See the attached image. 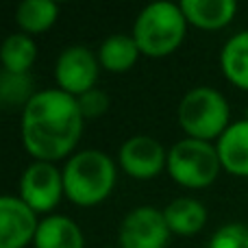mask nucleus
I'll use <instances>...</instances> for the list:
<instances>
[{"instance_id":"1","label":"nucleus","mask_w":248,"mask_h":248,"mask_svg":"<svg viewBox=\"0 0 248 248\" xmlns=\"http://www.w3.org/2000/svg\"><path fill=\"white\" fill-rule=\"evenodd\" d=\"M85 131L78 103L74 96L50 87L39 90L26 103L20 116V140L33 161L57 163L70 159Z\"/></svg>"},{"instance_id":"2","label":"nucleus","mask_w":248,"mask_h":248,"mask_svg":"<svg viewBox=\"0 0 248 248\" xmlns=\"http://www.w3.org/2000/svg\"><path fill=\"white\" fill-rule=\"evenodd\" d=\"M63 174L65 198L77 207H96L105 202L116 189L118 163L107 153L96 148L77 150L65 166L61 168Z\"/></svg>"},{"instance_id":"3","label":"nucleus","mask_w":248,"mask_h":248,"mask_svg":"<svg viewBox=\"0 0 248 248\" xmlns=\"http://www.w3.org/2000/svg\"><path fill=\"white\" fill-rule=\"evenodd\" d=\"M131 35L141 57L163 59L181 48L187 35V20L181 11V4L153 2L137 13Z\"/></svg>"},{"instance_id":"4","label":"nucleus","mask_w":248,"mask_h":248,"mask_svg":"<svg viewBox=\"0 0 248 248\" xmlns=\"http://www.w3.org/2000/svg\"><path fill=\"white\" fill-rule=\"evenodd\" d=\"M176 120L187 137L214 144L231 124V109L218 90L201 85L183 94Z\"/></svg>"},{"instance_id":"5","label":"nucleus","mask_w":248,"mask_h":248,"mask_svg":"<svg viewBox=\"0 0 248 248\" xmlns=\"http://www.w3.org/2000/svg\"><path fill=\"white\" fill-rule=\"evenodd\" d=\"M222 163H220L216 144L185 137L168 150V168L166 172L176 185L187 189L209 187L218 179Z\"/></svg>"},{"instance_id":"6","label":"nucleus","mask_w":248,"mask_h":248,"mask_svg":"<svg viewBox=\"0 0 248 248\" xmlns=\"http://www.w3.org/2000/svg\"><path fill=\"white\" fill-rule=\"evenodd\" d=\"M17 187V196L37 216H50L65 198L63 174L55 163L48 161H31L22 172Z\"/></svg>"},{"instance_id":"7","label":"nucleus","mask_w":248,"mask_h":248,"mask_svg":"<svg viewBox=\"0 0 248 248\" xmlns=\"http://www.w3.org/2000/svg\"><path fill=\"white\" fill-rule=\"evenodd\" d=\"M100 77V61L94 50L87 46L74 44L59 52L55 61V83L57 90L65 92L68 96H83L85 92L94 90Z\"/></svg>"},{"instance_id":"8","label":"nucleus","mask_w":248,"mask_h":248,"mask_svg":"<svg viewBox=\"0 0 248 248\" xmlns=\"http://www.w3.org/2000/svg\"><path fill=\"white\" fill-rule=\"evenodd\" d=\"M170 235L163 211L141 205L122 218L118 229V244L120 248H166Z\"/></svg>"},{"instance_id":"9","label":"nucleus","mask_w":248,"mask_h":248,"mask_svg":"<svg viewBox=\"0 0 248 248\" xmlns=\"http://www.w3.org/2000/svg\"><path fill=\"white\" fill-rule=\"evenodd\" d=\"M118 166L135 181L157 179L168 168V150L153 135H133L118 150Z\"/></svg>"},{"instance_id":"10","label":"nucleus","mask_w":248,"mask_h":248,"mask_svg":"<svg viewBox=\"0 0 248 248\" xmlns=\"http://www.w3.org/2000/svg\"><path fill=\"white\" fill-rule=\"evenodd\" d=\"M39 216L20 196L0 194V248H26L33 244Z\"/></svg>"},{"instance_id":"11","label":"nucleus","mask_w":248,"mask_h":248,"mask_svg":"<svg viewBox=\"0 0 248 248\" xmlns=\"http://www.w3.org/2000/svg\"><path fill=\"white\" fill-rule=\"evenodd\" d=\"M35 248H85V235L77 220L63 214L39 218L33 237Z\"/></svg>"},{"instance_id":"12","label":"nucleus","mask_w":248,"mask_h":248,"mask_svg":"<svg viewBox=\"0 0 248 248\" xmlns=\"http://www.w3.org/2000/svg\"><path fill=\"white\" fill-rule=\"evenodd\" d=\"M222 170L233 176H248V120L231 122L216 141Z\"/></svg>"},{"instance_id":"13","label":"nucleus","mask_w":248,"mask_h":248,"mask_svg":"<svg viewBox=\"0 0 248 248\" xmlns=\"http://www.w3.org/2000/svg\"><path fill=\"white\" fill-rule=\"evenodd\" d=\"M187 24L202 31H220L231 24L237 13L235 0H181Z\"/></svg>"},{"instance_id":"14","label":"nucleus","mask_w":248,"mask_h":248,"mask_svg":"<svg viewBox=\"0 0 248 248\" xmlns=\"http://www.w3.org/2000/svg\"><path fill=\"white\" fill-rule=\"evenodd\" d=\"M163 218L172 235H196L207 224V207L198 198L179 196L163 207Z\"/></svg>"},{"instance_id":"15","label":"nucleus","mask_w":248,"mask_h":248,"mask_svg":"<svg viewBox=\"0 0 248 248\" xmlns=\"http://www.w3.org/2000/svg\"><path fill=\"white\" fill-rule=\"evenodd\" d=\"M96 55H98L100 68L103 70H107V72H111V74H124L140 61L141 52H140V48H137L133 35L116 33V35H109V37L100 44Z\"/></svg>"},{"instance_id":"16","label":"nucleus","mask_w":248,"mask_h":248,"mask_svg":"<svg viewBox=\"0 0 248 248\" xmlns=\"http://www.w3.org/2000/svg\"><path fill=\"white\" fill-rule=\"evenodd\" d=\"M59 4L52 0H22L16 7V24L17 31L24 35H42L48 33L59 20Z\"/></svg>"},{"instance_id":"17","label":"nucleus","mask_w":248,"mask_h":248,"mask_svg":"<svg viewBox=\"0 0 248 248\" xmlns=\"http://www.w3.org/2000/svg\"><path fill=\"white\" fill-rule=\"evenodd\" d=\"M220 70L229 83L248 92V29L227 39L220 50Z\"/></svg>"},{"instance_id":"18","label":"nucleus","mask_w":248,"mask_h":248,"mask_svg":"<svg viewBox=\"0 0 248 248\" xmlns=\"http://www.w3.org/2000/svg\"><path fill=\"white\" fill-rule=\"evenodd\" d=\"M37 61V44L31 35L11 33L0 42V65L4 72L29 74Z\"/></svg>"},{"instance_id":"19","label":"nucleus","mask_w":248,"mask_h":248,"mask_svg":"<svg viewBox=\"0 0 248 248\" xmlns=\"http://www.w3.org/2000/svg\"><path fill=\"white\" fill-rule=\"evenodd\" d=\"M37 92L33 90V78L31 74H11L0 72V105H20L26 107Z\"/></svg>"},{"instance_id":"20","label":"nucleus","mask_w":248,"mask_h":248,"mask_svg":"<svg viewBox=\"0 0 248 248\" xmlns=\"http://www.w3.org/2000/svg\"><path fill=\"white\" fill-rule=\"evenodd\" d=\"M207 248H248V224L229 222L211 235Z\"/></svg>"},{"instance_id":"21","label":"nucleus","mask_w":248,"mask_h":248,"mask_svg":"<svg viewBox=\"0 0 248 248\" xmlns=\"http://www.w3.org/2000/svg\"><path fill=\"white\" fill-rule=\"evenodd\" d=\"M77 103L85 120H96V118H103L109 111L111 100H109L107 92H103L100 87H94V90L85 92L83 96H78Z\"/></svg>"},{"instance_id":"22","label":"nucleus","mask_w":248,"mask_h":248,"mask_svg":"<svg viewBox=\"0 0 248 248\" xmlns=\"http://www.w3.org/2000/svg\"><path fill=\"white\" fill-rule=\"evenodd\" d=\"M246 120H248V111H246Z\"/></svg>"},{"instance_id":"23","label":"nucleus","mask_w":248,"mask_h":248,"mask_svg":"<svg viewBox=\"0 0 248 248\" xmlns=\"http://www.w3.org/2000/svg\"><path fill=\"white\" fill-rule=\"evenodd\" d=\"M118 248H120V246H118Z\"/></svg>"}]
</instances>
